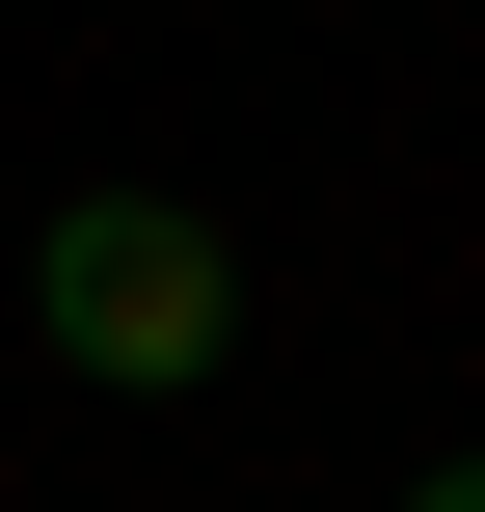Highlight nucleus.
Instances as JSON below:
<instances>
[{"instance_id":"1","label":"nucleus","mask_w":485,"mask_h":512,"mask_svg":"<svg viewBox=\"0 0 485 512\" xmlns=\"http://www.w3.org/2000/svg\"><path fill=\"white\" fill-rule=\"evenodd\" d=\"M27 324H54V378H108V405H189V378L243 351V270H216V216H162V189H54V243H27Z\"/></svg>"},{"instance_id":"2","label":"nucleus","mask_w":485,"mask_h":512,"mask_svg":"<svg viewBox=\"0 0 485 512\" xmlns=\"http://www.w3.org/2000/svg\"><path fill=\"white\" fill-rule=\"evenodd\" d=\"M405 512H485V459H432V486H405Z\"/></svg>"}]
</instances>
